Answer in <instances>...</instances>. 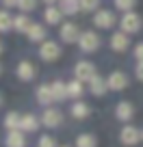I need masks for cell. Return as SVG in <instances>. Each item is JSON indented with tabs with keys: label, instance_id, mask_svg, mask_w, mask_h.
Masks as SVG:
<instances>
[{
	"label": "cell",
	"instance_id": "1",
	"mask_svg": "<svg viewBox=\"0 0 143 147\" xmlns=\"http://www.w3.org/2000/svg\"><path fill=\"white\" fill-rule=\"evenodd\" d=\"M100 43H102V39L96 35L93 30H85V32H80V39H78V48L83 52H96L98 48H100Z\"/></svg>",
	"mask_w": 143,
	"mask_h": 147
},
{
	"label": "cell",
	"instance_id": "2",
	"mask_svg": "<svg viewBox=\"0 0 143 147\" xmlns=\"http://www.w3.org/2000/svg\"><path fill=\"white\" fill-rule=\"evenodd\" d=\"M119 26H121L124 32L134 35V32L141 30V15H137L134 11H126L124 18H121V22H119Z\"/></svg>",
	"mask_w": 143,
	"mask_h": 147
},
{
	"label": "cell",
	"instance_id": "3",
	"mask_svg": "<svg viewBox=\"0 0 143 147\" xmlns=\"http://www.w3.org/2000/svg\"><path fill=\"white\" fill-rule=\"evenodd\" d=\"M59 56H61V46L56 41H41L39 59H43L46 63H52V61H59Z\"/></svg>",
	"mask_w": 143,
	"mask_h": 147
},
{
	"label": "cell",
	"instance_id": "4",
	"mask_svg": "<svg viewBox=\"0 0 143 147\" xmlns=\"http://www.w3.org/2000/svg\"><path fill=\"white\" fill-rule=\"evenodd\" d=\"M74 76L78 80H83V82H89V80L96 76V65L91 63V61H78L74 67Z\"/></svg>",
	"mask_w": 143,
	"mask_h": 147
},
{
	"label": "cell",
	"instance_id": "5",
	"mask_svg": "<svg viewBox=\"0 0 143 147\" xmlns=\"http://www.w3.org/2000/svg\"><path fill=\"white\" fill-rule=\"evenodd\" d=\"M119 141H121V145H126V147H134L141 141V132H139L134 125H126L119 132Z\"/></svg>",
	"mask_w": 143,
	"mask_h": 147
},
{
	"label": "cell",
	"instance_id": "6",
	"mask_svg": "<svg viewBox=\"0 0 143 147\" xmlns=\"http://www.w3.org/2000/svg\"><path fill=\"white\" fill-rule=\"evenodd\" d=\"M59 37H61V41H65V43H78L80 30H78V26H76V24H61Z\"/></svg>",
	"mask_w": 143,
	"mask_h": 147
},
{
	"label": "cell",
	"instance_id": "7",
	"mask_svg": "<svg viewBox=\"0 0 143 147\" xmlns=\"http://www.w3.org/2000/svg\"><path fill=\"white\" fill-rule=\"evenodd\" d=\"M35 74H37V69H35V65H33L30 61H20V65L15 67V76H18L22 82H30V80L35 78Z\"/></svg>",
	"mask_w": 143,
	"mask_h": 147
},
{
	"label": "cell",
	"instance_id": "8",
	"mask_svg": "<svg viewBox=\"0 0 143 147\" xmlns=\"http://www.w3.org/2000/svg\"><path fill=\"white\" fill-rule=\"evenodd\" d=\"M41 123L46 128H59L63 123V115H61V110H54V108H46L41 115Z\"/></svg>",
	"mask_w": 143,
	"mask_h": 147
},
{
	"label": "cell",
	"instance_id": "9",
	"mask_svg": "<svg viewBox=\"0 0 143 147\" xmlns=\"http://www.w3.org/2000/svg\"><path fill=\"white\" fill-rule=\"evenodd\" d=\"M93 24H96L98 28H113L115 26V15H113V11H98L96 15H93Z\"/></svg>",
	"mask_w": 143,
	"mask_h": 147
},
{
	"label": "cell",
	"instance_id": "10",
	"mask_svg": "<svg viewBox=\"0 0 143 147\" xmlns=\"http://www.w3.org/2000/svg\"><path fill=\"white\" fill-rule=\"evenodd\" d=\"M128 87V78H126L124 71H113L108 76V89L111 91H124Z\"/></svg>",
	"mask_w": 143,
	"mask_h": 147
},
{
	"label": "cell",
	"instance_id": "11",
	"mask_svg": "<svg viewBox=\"0 0 143 147\" xmlns=\"http://www.w3.org/2000/svg\"><path fill=\"white\" fill-rule=\"evenodd\" d=\"M128 46H130L128 32L119 30V32H115V35L111 37V48H113L115 52H126V50H128Z\"/></svg>",
	"mask_w": 143,
	"mask_h": 147
},
{
	"label": "cell",
	"instance_id": "12",
	"mask_svg": "<svg viewBox=\"0 0 143 147\" xmlns=\"http://www.w3.org/2000/svg\"><path fill=\"white\" fill-rule=\"evenodd\" d=\"M115 117L119 121H130L134 117V106L130 104V102H119V104L115 106Z\"/></svg>",
	"mask_w": 143,
	"mask_h": 147
},
{
	"label": "cell",
	"instance_id": "13",
	"mask_svg": "<svg viewBox=\"0 0 143 147\" xmlns=\"http://www.w3.org/2000/svg\"><path fill=\"white\" fill-rule=\"evenodd\" d=\"M89 89H91V93L96 97H102L106 93V89H108V80H104L102 76H98V74H96V76L89 80Z\"/></svg>",
	"mask_w": 143,
	"mask_h": 147
},
{
	"label": "cell",
	"instance_id": "14",
	"mask_svg": "<svg viewBox=\"0 0 143 147\" xmlns=\"http://www.w3.org/2000/svg\"><path fill=\"white\" fill-rule=\"evenodd\" d=\"M5 147H26V138H24L22 130H9L5 138Z\"/></svg>",
	"mask_w": 143,
	"mask_h": 147
},
{
	"label": "cell",
	"instance_id": "15",
	"mask_svg": "<svg viewBox=\"0 0 143 147\" xmlns=\"http://www.w3.org/2000/svg\"><path fill=\"white\" fill-rule=\"evenodd\" d=\"M37 102L41 106H50L54 102V93H52V84H41L37 89Z\"/></svg>",
	"mask_w": 143,
	"mask_h": 147
},
{
	"label": "cell",
	"instance_id": "16",
	"mask_svg": "<svg viewBox=\"0 0 143 147\" xmlns=\"http://www.w3.org/2000/svg\"><path fill=\"white\" fill-rule=\"evenodd\" d=\"M61 18H63V11L59 9V7H54V5H50L46 9V13H43V20H46L48 24H61Z\"/></svg>",
	"mask_w": 143,
	"mask_h": 147
},
{
	"label": "cell",
	"instance_id": "17",
	"mask_svg": "<svg viewBox=\"0 0 143 147\" xmlns=\"http://www.w3.org/2000/svg\"><path fill=\"white\" fill-rule=\"evenodd\" d=\"M26 35H28V41H33V43L43 41V39H46V28H43L41 24H35V22H33L30 30H28Z\"/></svg>",
	"mask_w": 143,
	"mask_h": 147
},
{
	"label": "cell",
	"instance_id": "18",
	"mask_svg": "<svg viewBox=\"0 0 143 147\" xmlns=\"http://www.w3.org/2000/svg\"><path fill=\"white\" fill-rule=\"evenodd\" d=\"M61 11H63V15H76L80 9V0H61Z\"/></svg>",
	"mask_w": 143,
	"mask_h": 147
},
{
	"label": "cell",
	"instance_id": "19",
	"mask_svg": "<svg viewBox=\"0 0 143 147\" xmlns=\"http://www.w3.org/2000/svg\"><path fill=\"white\" fill-rule=\"evenodd\" d=\"M89 113H91V108H89L85 102H76V104H72V117H74V119H87Z\"/></svg>",
	"mask_w": 143,
	"mask_h": 147
},
{
	"label": "cell",
	"instance_id": "20",
	"mask_svg": "<svg viewBox=\"0 0 143 147\" xmlns=\"http://www.w3.org/2000/svg\"><path fill=\"white\" fill-rule=\"evenodd\" d=\"M37 128H39V119L35 115H24L22 117V125H20L22 132H35Z\"/></svg>",
	"mask_w": 143,
	"mask_h": 147
},
{
	"label": "cell",
	"instance_id": "21",
	"mask_svg": "<svg viewBox=\"0 0 143 147\" xmlns=\"http://www.w3.org/2000/svg\"><path fill=\"white\" fill-rule=\"evenodd\" d=\"M52 93H54V100L56 102H63L69 97V91H67V84L61 82V80H56L54 84H52Z\"/></svg>",
	"mask_w": 143,
	"mask_h": 147
},
{
	"label": "cell",
	"instance_id": "22",
	"mask_svg": "<svg viewBox=\"0 0 143 147\" xmlns=\"http://www.w3.org/2000/svg\"><path fill=\"white\" fill-rule=\"evenodd\" d=\"M30 26H33V22L26 15H18V18L13 20V30H18V32H28Z\"/></svg>",
	"mask_w": 143,
	"mask_h": 147
},
{
	"label": "cell",
	"instance_id": "23",
	"mask_svg": "<svg viewBox=\"0 0 143 147\" xmlns=\"http://www.w3.org/2000/svg\"><path fill=\"white\" fill-rule=\"evenodd\" d=\"M20 125H22V117L18 113H9L5 117V128L7 130H20Z\"/></svg>",
	"mask_w": 143,
	"mask_h": 147
},
{
	"label": "cell",
	"instance_id": "24",
	"mask_svg": "<svg viewBox=\"0 0 143 147\" xmlns=\"http://www.w3.org/2000/svg\"><path fill=\"white\" fill-rule=\"evenodd\" d=\"M76 147H98V141L93 134H78L76 136Z\"/></svg>",
	"mask_w": 143,
	"mask_h": 147
},
{
	"label": "cell",
	"instance_id": "25",
	"mask_svg": "<svg viewBox=\"0 0 143 147\" xmlns=\"http://www.w3.org/2000/svg\"><path fill=\"white\" fill-rule=\"evenodd\" d=\"M67 91H69V97H74V100H78L80 95L85 93V89H83V80H72V82L67 84Z\"/></svg>",
	"mask_w": 143,
	"mask_h": 147
},
{
	"label": "cell",
	"instance_id": "26",
	"mask_svg": "<svg viewBox=\"0 0 143 147\" xmlns=\"http://www.w3.org/2000/svg\"><path fill=\"white\" fill-rule=\"evenodd\" d=\"M13 20L15 18H11L9 11H2V13H0V30H2V32L13 30Z\"/></svg>",
	"mask_w": 143,
	"mask_h": 147
},
{
	"label": "cell",
	"instance_id": "27",
	"mask_svg": "<svg viewBox=\"0 0 143 147\" xmlns=\"http://www.w3.org/2000/svg\"><path fill=\"white\" fill-rule=\"evenodd\" d=\"M134 2H137V0H115V7L119 11H132V7H134Z\"/></svg>",
	"mask_w": 143,
	"mask_h": 147
},
{
	"label": "cell",
	"instance_id": "28",
	"mask_svg": "<svg viewBox=\"0 0 143 147\" xmlns=\"http://www.w3.org/2000/svg\"><path fill=\"white\" fill-rule=\"evenodd\" d=\"M100 7V0H80V9L83 11H96Z\"/></svg>",
	"mask_w": 143,
	"mask_h": 147
},
{
	"label": "cell",
	"instance_id": "29",
	"mask_svg": "<svg viewBox=\"0 0 143 147\" xmlns=\"http://www.w3.org/2000/svg\"><path fill=\"white\" fill-rule=\"evenodd\" d=\"M18 7L22 11H33L37 9V0H18Z\"/></svg>",
	"mask_w": 143,
	"mask_h": 147
},
{
	"label": "cell",
	"instance_id": "30",
	"mask_svg": "<svg viewBox=\"0 0 143 147\" xmlns=\"http://www.w3.org/2000/svg\"><path fill=\"white\" fill-rule=\"evenodd\" d=\"M37 147H56V143H54V138H52V136H48V134H43V136L39 138Z\"/></svg>",
	"mask_w": 143,
	"mask_h": 147
},
{
	"label": "cell",
	"instance_id": "31",
	"mask_svg": "<svg viewBox=\"0 0 143 147\" xmlns=\"http://www.w3.org/2000/svg\"><path fill=\"white\" fill-rule=\"evenodd\" d=\"M134 76H137V80H141L143 82V61H139L137 67H134Z\"/></svg>",
	"mask_w": 143,
	"mask_h": 147
},
{
	"label": "cell",
	"instance_id": "32",
	"mask_svg": "<svg viewBox=\"0 0 143 147\" xmlns=\"http://www.w3.org/2000/svg\"><path fill=\"white\" fill-rule=\"evenodd\" d=\"M134 59H137V61H143V41L134 46Z\"/></svg>",
	"mask_w": 143,
	"mask_h": 147
},
{
	"label": "cell",
	"instance_id": "33",
	"mask_svg": "<svg viewBox=\"0 0 143 147\" xmlns=\"http://www.w3.org/2000/svg\"><path fill=\"white\" fill-rule=\"evenodd\" d=\"M5 7H18V0H2Z\"/></svg>",
	"mask_w": 143,
	"mask_h": 147
},
{
	"label": "cell",
	"instance_id": "34",
	"mask_svg": "<svg viewBox=\"0 0 143 147\" xmlns=\"http://www.w3.org/2000/svg\"><path fill=\"white\" fill-rule=\"evenodd\" d=\"M43 2H46V5H54L56 0H43Z\"/></svg>",
	"mask_w": 143,
	"mask_h": 147
},
{
	"label": "cell",
	"instance_id": "35",
	"mask_svg": "<svg viewBox=\"0 0 143 147\" xmlns=\"http://www.w3.org/2000/svg\"><path fill=\"white\" fill-rule=\"evenodd\" d=\"M141 141H143V132H141Z\"/></svg>",
	"mask_w": 143,
	"mask_h": 147
}]
</instances>
